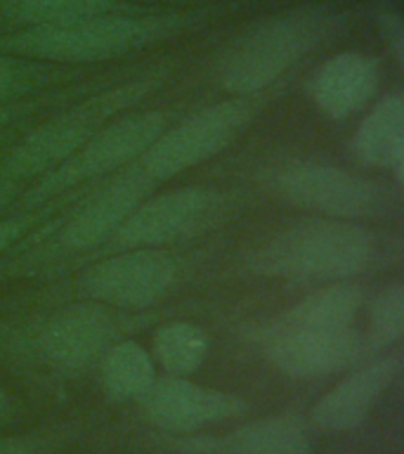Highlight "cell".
I'll return each mask as SVG.
<instances>
[{
    "instance_id": "5bb4252c",
    "label": "cell",
    "mask_w": 404,
    "mask_h": 454,
    "mask_svg": "<svg viewBox=\"0 0 404 454\" xmlns=\"http://www.w3.org/2000/svg\"><path fill=\"white\" fill-rule=\"evenodd\" d=\"M404 372V350L390 348L350 367L312 410V424L329 433L360 428Z\"/></svg>"
},
{
    "instance_id": "8fae6325",
    "label": "cell",
    "mask_w": 404,
    "mask_h": 454,
    "mask_svg": "<svg viewBox=\"0 0 404 454\" xmlns=\"http://www.w3.org/2000/svg\"><path fill=\"white\" fill-rule=\"evenodd\" d=\"M187 261L166 248H126L97 261L78 277L83 301L119 310H144L159 303L183 279Z\"/></svg>"
},
{
    "instance_id": "7c38bea8",
    "label": "cell",
    "mask_w": 404,
    "mask_h": 454,
    "mask_svg": "<svg viewBox=\"0 0 404 454\" xmlns=\"http://www.w3.org/2000/svg\"><path fill=\"white\" fill-rule=\"evenodd\" d=\"M133 317H119L102 303H74L35 326L34 350L57 372H83L130 329Z\"/></svg>"
},
{
    "instance_id": "ba28073f",
    "label": "cell",
    "mask_w": 404,
    "mask_h": 454,
    "mask_svg": "<svg viewBox=\"0 0 404 454\" xmlns=\"http://www.w3.org/2000/svg\"><path fill=\"white\" fill-rule=\"evenodd\" d=\"M258 98H229L173 121L140 154L137 163L156 183H168L184 170L211 161L227 149L262 109Z\"/></svg>"
},
{
    "instance_id": "277c9868",
    "label": "cell",
    "mask_w": 404,
    "mask_h": 454,
    "mask_svg": "<svg viewBox=\"0 0 404 454\" xmlns=\"http://www.w3.org/2000/svg\"><path fill=\"white\" fill-rule=\"evenodd\" d=\"M346 24L347 14L331 5H303L275 14L248 28L220 55L215 81L234 98H258Z\"/></svg>"
},
{
    "instance_id": "603a6c76",
    "label": "cell",
    "mask_w": 404,
    "mask_h": 454,
    "mask_svg": "<svg viewBox=\"0 0 404 454\" xmlns=\"http://www.w3.org/2000/svg\"><path fill=\"white\" fill-rule=\"evenodd\" d=\"M71 438L69 426H52L41 431L0 438V454H57Z\"/></svg>"
},
{
    "instance_id": "7402d4cb",
    "label": "cell",
    "mask_w": 404,
    "mask_h": 454,
    "mask_svg": "<svg viewBox=\"0 0 404 454\" xmlns=\"http://www.w3.org/2000/svg\"><path fill=\"white\" fill-rule=\"evenodd\" d=\"M62 78H66V74L59 64L0 55V105H12L14 99L50 88Z\"/></svg>"
},
{
    "instance_id": "30bf717a",
    "label": "cell",
    "mask_w": 404,
    "mask_h": 454,
    "mask_svg": "<svg viewBox=\"0 0 404 454\" xmlns=\"http://www.w3.org/2000/svg\"><path fill=\"white\" fill-rule=\"evenodd\" d=\"M156 184L159 183L137 161L116 170L76 208H71L62 223L50 225L48 239L28 255V261H50L105 247Z\"/></svg>"
},
{
    "instance_id": "9c48e42d",
    "label": "cell",
    "mask_w": 404,
    "mask_h": 454,
    "mask_svg": "<svg viewBox=\"0 0 404 454\" xmlns=\"http://www.w3.org/2000/svg\"><path fill=\"white\" fill-rule=\"evenodd\" d=\"M253 340L268 364L293 379L338 374L369 357L357 325L329 326L276 315L255 329Z\"/></svg>"
},
{
    "instance_id": "d6986e66",
    "label": "cell",
    "mask_w": 404,
    "mask_h": 454,
    "mask_svg": "<svg viewBox=\"0 0 404 454\" xmlns=\"http://www.w3.org/2000/svg\"><path fill=\"white\" fill-rule=\"evenodd\" d=\"M99 376L106 397L113 403L140 400L156 379L152 355L135 340H116L99 360Z\"/></svg>"
},
{
    "instance_id": "6da1fadb",
    "label": "cell",
    "mask_w": 404,
    "mask_h": 454,
    "mask_svg": "<svg viewBox=\"0 0 404 454\" xmlns=\"http://www.w3.org/2000/svg\"><path fill=\"white\" fill-rule=\"evenodd\" d=\"M381 234L360 220H296L269 234L246 258V268L260 277L291 284L353 282L383 261Z\"/></svg>"
},
{
    "instance_id": "3957f363",
    "label": "cell",
    "mask_w": 404,
    "mask_h": 454,
    "mask_svg": "<svg viewBox=\"0 0 404 454\" xmlns=\"http://www.w3.org/2000/svg\"><path fill=\"white\" fill-rule=\"evenodd\" d=\"M166 76L168 69L156 67L140 78L109 85L24 135L0 161V206L10 201L21 184L35 183L48 170L66 161L105 123L135 109L142 99L159 90Z\"/></svg>"
},
{
    "instance_id": "ac0fdd59",
    "label": "cell",
    "mask_w": 404,
    "mask_h": 454,
    "mask_svg": "<svg viewBox=\"0 0 404 454\" xmlns=\"http://www.w3.org/2000/svg\"><path fill=\"white\" fill-rule=\"evenodd\" d=\"M0 12L19 27H62L112 14L144 12L123 0H0Z\"/></svg>"
},
{
    "instance_id": "ffe728a7",
    "label": "cell",
    "mask_w": 404,
    "mask_h": 454,
    "mask_svg": "<svg viewBox=\"0 0 404 454\" xmlns=\"http://www.w3.org/2000/svg\"><path fill=\"white\" fill-rule=\"evenodd\" d=\"M208 336L191 322H170L156 329L152 339V360L168 376L197 374L208 357Z\"/></svg>"
},
{
    "instance_id": "5b68a950",
    "label": "cell",
    "mask_w": 404,
    "mask_h": 454,
    "mask_svg": "<svg viewBox=\"0 0 404 454\" xmlns=\"http://www.w3.org/2000/svg\"><path fill=\"white\" fill-rule=\"evenodd\" d=\"M175 121L170 109H147L140 114H120L99 128L83 147L62 161L57 168L48 170L27 192L17 197L14 204L21 211H35L48 206L64 192L106 177L126 168L140 159V154Z\"/></svg>"
},
{
    "instance_id": "52a82bcc",
    "label": "cell",
    "mask_w": 404,
    "mask_h": 454,
    "mask_svg": "<svg viewBox=\"0 0 404 454\" xmlns=\"http://www.w3.org/2000/svg\"><path fill=\"white\" fill-rule=\"evenodd\" d=\"M237 199L213 187H183L144 199L109 237L105 248H166L215 232L232 218Z\"/></svg>"
},
{
    "instance_id": "cb8c5ba5",
    "label": "cell",
    "mask_w": 404,
    "mask_h": 454,
    "mask_svg": "<svg viewBox=\"0 0 404 454\" xmlns=\"http://www.w3.org/2000/svg\"><path fill=\"white\" fill-rule=\"evenodd\" d=\"M45 208L48 206H41L35 211H21L17 215L0 220V254H5L7 248L24 239L31 227H35L38 223H45V215H48Z\"/></svg>"
},
{
    "instance_id": "e0dca14e",
    "label": "cell",
    "mask_w": 404,
    "mask_h": 454,
    "mask_svg": "<svg viewBox=\"0 0 404 454\" xmlns=\"http://www.w3.org/2000/svg\"><path fill=\"white\" fill-rule=\"evenodd\" d=\"M350 152L367 168H385L404 183V98L388 92L361 119L350 140Z\"/></svg>"
},
{
    "instance_id": "2e32d148",
    "label": "cell",
    "mask_w": 404,
    "mask_h": 454,
    "mask_svg": "<svg viewBox=\"0 0 404 454\" xmlns=\"http://www.w3.org/2000/svg\"><path fill=\"white\" fill-rule=\"evenodd\" d=\"M381 64L364 52H340L326 59L307 83V95L331 121H346L376 98Z\"/></svg>"
},
{
    "instance_id": "44dd1931",
    "label": "cell",
    "mask_w": 404,
    "mask_h": 454,
    "mask_svg": "<svg viewBox=\"0 0 404 454\" xmlns=\"http://www.w3.org/2000/svg\"><path fill=\"white\" fill-rule=\"evenodd\" d=\"M369 329L364 332L367 355H378L397 346L404 336V284L400 279L369 296Z\"/></svg>"
},
{
    "instance_id": "8992f818",
    "label": "cell",
    "mask_w": 404,
    "mask_h": 454,
    "mask_svg": "<svg viewBox=\"0 0 404 454\" xmlns=\"http://www.w3.org/2000/svg\"><path fill=\"white\" fill-rule=\"evenodd\" d=\"M260 184L286 204L338 220L376 218L388 211L381 184L317 159H284L260 173Z\"/></svg>"
},
{
    "instance_id": "484cf974",
    "label": "cell",
    "mask_w": 404,
    "mask_h": 454,
    "mask_svg": "<svg viewBox=\"0 0 404 454\" xmlns=\"http://www.w3.org/2000/svg\"><path fill=\"white\" fill-rule=\"evenodd\" d=\"M14 410H17V403H14V397L10 395L5 388H0V426L7 424V421L12 419Z\"/></svg>"
},
{
    "instance_id": "4fadbf2b",
    "label": "cell",
    "mask_w": 404,
    "mask_h": 454,
    "mask_svg": "<svg viewBox=\"0 0 404 454\" xmlns=\"http://www.w3.org/2000/svg\"><path fill=\"white\" fill-rule=\"evenodd\" d=\"M137 403L149 424L175 435H191L211 426L227 424L251 410L246 397L208 388L190 381L187 376H156Z\"/></svg>"
},
{
    "instance_id": "9a60e30c",
    "label": "cell",
    "mask_w": 404,
    "mask_h": 454,
    "mask_svg": "<svg viewBox=\"0 0 404 454\" xmlns=\"http://www.w3.org/2000/svg\"><path fill=\"white\" fill-rule=\"evenodd\" d=\"M170 445L184 454H312V431L303 417L286 411L220 435H180Z\"/></svg>"
},
{
    "instance_id": "7a4b0ae2",
    "label": "cell",
    "mask_w": 404,
    "mask_h": 454,
    "mask_svg": "<svg viewBox=\"0 0 404 454\" xmlns=\"http://www.w3.org/2000/svg\"><path fill=\"white\" fill-rule=\"evenodd\" d=\"M213 12H133L99 20L28 27L0 35V55L50 64H95L133 55L204 24Z\"/></svg>"
},
{
    "instance_id": "4316f807",
    "label": "cell",
    "mask_w": 404,
    "mask_h": 454,
    "mask_svg": "<svg viewBox=\"0 0 404 454\" xmlns=\"http://www.w3.org/2000/svg\"><path fill=\"white\" fill-rule=\"evenodd\" d=\"M31 106L28 105H0V128L5 126V123H10V121L14 119V116H19V114L28 112Z\"/></svg>"
},
{
    "instance_id": "d4e9b609",
    "label": "cell",
    "mask_w": 404,
    "mask_h": 454,
    "mask_svg": "<svg viewBox=\"0 0 404 454\" xmlns=\"http://www.w3.org/2000/svg\"><path fill=\"white\" fill-rule=\"evenodd\" d=\"M383 24H385V35L392 43V50H395L397 59H402V43H404V31L402 21L397 17H383Z\"/></svg>"
}]
</instances>
